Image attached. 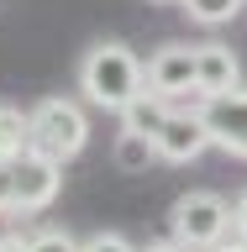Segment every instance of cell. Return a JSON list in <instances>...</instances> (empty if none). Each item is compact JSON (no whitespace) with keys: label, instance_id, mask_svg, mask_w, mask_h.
<instances>
[{"label":"cell","instance_id":"obj_14","mask_svg":"<svg viewBox=\"0 0 247 252\" xmlns=\"http://www.w3.org/2000/svg\"><path fill=\"white\" fill-rule=\"evenodd\" d=\"M16 158H0V216H16Z\"/></svg>","mask_w":247,"mask_h":252},{"label":"cell","instance_id":"obj_12","mask_svg":"<svg viewBox=\"0 0 247 252\" xmlns=\"http://www.w3.org/2000/svg\"><path fill=\"white\" fill-rule=\"evenodd\" d=\"M27 153V116L16 105H0V158Z\"/></svg>","mask_w":247,"mask_h":252},{"label":"cell","instance_id":"obj_19","mask_svg":"<svg viewBox=\"0 0 247 252\" xmlns=\"http://www.w3.org/2000/svg\"><path fill=\"white\" fill-rule=\"evenodd\" d=\"M211 252H247V242H237V236H232V242H221V247H211Z\"/></svg>","mask_w":247,"mask_h":252},{"label":"cell","instance_id":"obj_5","mask_svg":"<svg viewBox=\"0 0 247 252\" xmlns=\"http://www.w3.org/2000/svg\"><path fill=\"white\" fill-rule=\"evenodd\" d=\"M153 147H158L163 163H195V158H200L205 147H216V142H211V126H205L200 105H195V110H174L169 121H163V131L153 137Z\"/></svg>","mask_w":247,"mask_h":252},{"label":"cell","instance_id":"obj_20","mask_svg":"<svg viewBox=\"0 0 247 252\" xmlns=\"http://www.w3.org/2000/svg\"><path fill=\"white\" fill-rule=\"evenodd\" d=\"M158 5H179V0H158Z\"/></svg>","mask_w":247,"mask_h":252},{"label":"cell","instance_id":"obj_7","mask_svg":"<svg viewBox=\"0 0 247 252\" xmlns=\"http://www.w3.org/2000/svg\"><path fill=\"white\" fill-rule=\"evenodd\" d=\"M147 90L163 94V100L195 94V47H184V42L158 47L153 58H147Z\"/></svg>","mask_w":247,"mask_h":252},{"label":"cell","instance_id":"obj_10","mask_svg":"<svg viewBox=\"0 0 247 252\" xmlns=\"http://www.w3.org/2000/svg\"><path fill=\"white\" fill-rule=\"evenodd\" d=\"M147 158H158L153 137H142V131H126V126H121V137H116V163H121V168H147Z\"/></svg>","mask_w":247,"mask_h":252},{"label":"cell","instance_id":"obj_6","mask_svg":"<svg viewBox=\"0 0 247 252\" xmlns=\"http://www.w3.org/2000/svg\"><path fill=\"white\" fill-rule=\"evenodd\" d=\"M200 116L211 126V142L232 158H247V90L216 94V100H200Z\"/></svg>","mask_w":247,"mask_h":252},{"label":"cell","instance_id":"obj_16","mask_svg":"<svg viewBox=\"0 0 247 252\" xmlns=\"http://www.w3.org/2000/svg\"><path fill=\"white\" fill-rule=\"evenodd\" d=\"M232 236H237V242H247V189H242V200L232 205Z\"/></svg>","mask_w":247,"mask_h":252},{"label":"cell","instance_id":"obj_1","mask_svg":"<svg viewBox=\"0 0 247 252\" xmlns=\"http://www.w3.org/2000/svg\"><path fill=\"white\" fill-rule=\"evenodd\" d=\"M142 90H147V63L126 42H95L90 53L79 58V94H84L95 110H116V116H121Z\"/></svg>","mask_w":247,"mask_h":252},{"label":"cell","instance_id":"obj_4","mask_svg":"<svg viewBox=\"0 0 247 252\" xmlns=\"http://www.w3.org/2000/svg\"><path fill=\"white\" fill-rule=\"evenodd\" d=\"M11 168H16V216H37V210H47L58 200V189H63V163L58 158L27 147V153H16Z\"/></svg>","mask_w":247,"mask_h":252},{"label":"cell","instance_id":"obj_9","mask_svg":"<svg viewBox=\"0 0 247 252\" xmlns=\"http://www.w3.org/2000/svg\"><path fill=\"white\" fill-rule=\"evenodd\" d=\"M169 116H174V100H163V94H153V90H142L137 100L121 110V126H126V131H142V137H158Z\"/></svg>","mask_w":247,"mask_h":252},{"label":"cell","instance_id":"obj_15","mask_svg":"<svg viewBox=\"0 0 247 252\" xmlns=\"http://www.w3.org/2000/svg\"><path fill=\"white\" fill-rule=\"evenodd\" d=\"M84 252H142V247H132L121 231H95L90 242H84Z\"/></svg>","mask_w":247,"mask_h":252},{"label":"cell","instance_id":"obj_2","mask_svg":"<svg viewBox=\"0 0 247 252\" xmlns=\"http://www.w3.org/2000/svg\"><path fill=\"white\" fill-rule=\"evenodd\" d=\"M84 142H90V116H84L74 100L47 94V100H37V105L27 110V147L69 163V158L84 153Z\"/></svg>","mask_w":247,"mask_h":252},{"label":"cell","instance_id":"obj_11","mask_svg":"<svg viewBox=\"0 0 247 252\" xmlns=\"http://www.w3.org/2000/svg\"><path fill=\"white\" fill-rule=\"evenodd\" d=\"M189 11V21H200V27H226L237 11H242V0H179Z\"/></svg>","mask_w":247,"mask_h":252},{"label":"cell","instance_id":"obj_13","mask_svg":"<svg viewBox=\"0 0 247 252\" xmlns=\"http://www.w3.org/2000/svg\"><path fill=\"white\" fill-rule=\"evenodd\" d=\"M32 252H84V242H74V236L58 231V226H47V231L32 236Z\"/></svg>","mask_w":247,"mask_h":252},{"label":"cell","instance_id":"obj_17","mask_svg":"<svg viewBox=\"0 0 247 252\" xmlns=\"http://www.w3.org/2000/svg\"><path fill=\"white\" fill-rule=\"evenodd\" d=\"M0 252H32V236L27 231H0Z\"/></svg>","mask_w":247,"mask_h":252},{"label":"cell","instance_id":"obj_3","mask_svg":"<svg viewBox=\"0 0 247 252\" xmlns=\"http://www.w3.org/2000/svg\"><path fill=\"white\" fill-rule=\"evenodd\" d=\"M169 226L174 236L184 242V247L195 252H211L226 242V231H232V205L221 200L216 189H189V194H179L169 210Z\"/></svg>","mask_w":247,"mask_h":252},{"label":"cell","instance_id":"obj_18","mask_svg":"<svg viewBox=\"0 0 247 252\" xmlns=\"http://www.w3.org/2000/svg\"><path fill=\"white\" fill-rule=\"evenodd\" d=\"M142 252H195V247H184L179 236H169V242H147V247H142Z\"/></svg>","mask_w":247,"mask_h":252},{"label":"cell","instance_id":"obj_8","mask_svg":"<svg viewBox=\"0 0 247 252\" xmlns=\"http://www.w3.org/2000/svg\"><path fill=\"white\" fill-rule=\"evenodd\" d=\"M232 90H242V63H237V53L221 47V42L195 47V94H200V100H216V94H232Z\"/></svg>","mask_w":247,"mask_h":252}]
</instances>
